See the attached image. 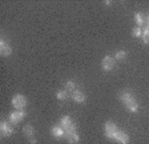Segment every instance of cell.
<instances>
[{
  "label": "cell",
  "instance_id": "obj_1",
  "mask_svg": "<svg viewBox=\"0 0 149 144\" xmlns=\"http://www.w3.org/2000/svg\"><path fill=\"white\" fill-rule=\"evenodd\" d=\"M118 99L121 100V103L125 106L129 112H137L140 108V104L139 101L136 100V97H134L133 92L130 91V89H123V91L118 94Z\"/></svg>",
  "mask_w": 149,
  "mask_h": 144
},
{
  "label": "cell",
  "instance_id": "obj_2",
  "mask_svg": "<svg viewBox=\"0 0 149 144\" xmlns=\"http://www.w3.org/2000/svg\"><path fill=\"white\" fill-rule=\"evenodd\" d=\"M117 132H118V128L113 122L109 120V122H107L104 124V135H105V138H108L109 140H115L116 136H117Z\"/></svg>",
  "mask_w": 149,
  "mask_h": 144
},
{
  "label": "cell",
  "instance_id": "obj_3",
  "mask_svg": "<svg viewBox=\"0 0 149 144\" xmlns=\"http://www.w3.org/2000/svg\"><path fill=\"white\" fill-rule=\"evenodd\" d=\"M28 101H27V97L24 96V95H15V96L12 97V106L15 107V110L19 111V110H24L25 107H27Z\"/></svg>",
  "mask_w": 149,
  "mask_h": 144
},
{
  "label": "cell",
  "instance_id": "obj_4",
  "mask_svg": "<svg viewBox=\"0 0 149 144\" xmlns=\"http://www.w3.org/2000/svg\"><path fill=\"white\" fill-rule=\"evenodd\" d=\"M25 116H27V112L24 110H19V111H13V112L9 113L8 116V122L12 123V124H19V123H22L23 119H24Z\"/></svg>",
  "mask_w": 149,
  "mask_h": 144
},
{
  "label": "cell",
  "instance_id": "obj_5",
  "mask_svg": "<svg viewBox=\"0 0 149 144\" xmlns=\"http://www.w3.org/2000/svg\"><path fill=\"white\" fill-rule=\"evenodd\" d=\"M60 125L65 129V132L77 131V129H76V125H74V123H73V120H72L71 116H67V115L63 116L61 119H60Z\"/></svg>",
  "mask_w": 149,
  "mask_h": 144
},
{
  "label": "cell",
  "instance_id": "obj_6",
  "mask_svg": "<svg viewBox=\"0 0 149 144\" xmlns=\"http://www.w3.org/2000/svg\"><path fill=\"white\" fill-rule=\"evenodd\" d=\"M115 66H116L115 57L109 56V55H107V56L102 57V60H101V68H102V71L109 72V71H112V69L115 68Z\"/></svg>",
  "mask_w": 149,
  "mask_h": 144
},
{
  "label": "cell",
  "instance_id": "obj_7",
  "mask_svg": "<svg viewBox=\"0 0 149 144\" xmlns=\"http://www.w3.org/2000/svg\"><path fill=\"white\" fill-rule=\"evenodd\" d=\"M0 134L3 138H8L11 135L13 134V127H12V123L9 122H1L0 124Z\"/></svg>",
  "mask_w": 149,
  "mask_h": 144
},
{
  "label": "cell",
  "instance_id": "obj_8",
  "mask_svg": "<svg viewBox=\"0 0 149 144\" xmlns=\"http://www.w3.org/2000/svg\"><path fill=\"white\" fill-rule=\"evenodd\" d=\"M11 53H12V45H11L6 39L1 38V40H0V55L7 57V56H9Z\"/></svg>",
  "mask_w": 149,
  "mask_h": 144
},
{
  "label": "cell",
  "instance_id": "obj_9",
  "mask_svg": "<svg viewBox=\"0 0 149 144\" xmlns=\"http://www.w3.org/2000/svg\"><path fill=\"white\" fill-rule=\"evenodd\" d=\"M65 140L68 141L69 144H77L80 141V136H79L77 131H69V132H65Z\"/></svg>",
  "mask_w": 149,
  "mask_h": 144
},
{
  "label": "cell",
  "instance_id": "obj_10",
  "mask_svg": "<svg viewBox=\"0 0 149 144\" xmlns=\"http://www.w3.org/2000/svg\"><path fill=\"white\" fill-rule=\"evenodd\" d=\"M51 135L56 139H61L65 136V129L61 125H53V127H51Z\"/></svg>",
  "mask_w": 149,
  "mask_h": 144
},
{
  "label": "cell",
  "instance_id": "obj_11",
  "mask_svg": "<svg viewBox=\"0 0 149 144\" xmlns=\"http://www.w3.org/2000/svg\"><path fill=\"white\" fill-rule=\"evenodd\" d=\"M129 140H130V139H129V135H128L127 132L118 129L117 136H116L115 141H117L118 144H129Z\"/></svg>",
  "mask_w": 149,
  "mask_h": 144
},
{
  "label": "cell",
  "instance_id": "obj_12",
  "mask_svg": "<svg viewBox=\"0 0 149 144\" xmlns=\"http://www.w3.org/2000/svg\"><path fill=\"white\" fill-rule=\"evenodd\" d=\"M72 99H73V101H76L77 104H83L84 101H85V99H87V96H85V94L81 91H74L73 94H72Z\"/></svg>",
  "mask_w": 149,
  "mask_h": 144
},
{
  "label": "cell",
  "instance_id": "obj_13",
  "mask_svg": "<svg viewBox=\"0 0 149 144\" xmlns=\"http://www.w3.org/2000/svg\"><path fill=\"white\" fill-rule=\"evenodd\" d=\"M23 134H24L28 139L33 138L35 136V127L32 124H25L24 127H23Z\"/></svg>",
  "mask_w": 149,
  "mask_h": 144
},
{
  "label": "cell",
  "instance_id": "obj_14",
  "mask_svg": "<svg viewBox=\"0 0 149 144\" xmlns=\"http://www.w3.org/2000/svg\"><path fill=\"white\" fill-rule=\"evenodd\" d=\"M127 56H128V52L125 50H118L117 52L115 53V60L116 62H124L125 59H127Z\"/></svg>",
  "mask_w": 149,
  "mask_h": 144
},
{
  "label": "cell",
  "instance_id": "obj_15",
  "mask_svg": "<svg viewBox=\"0 0 149 144\" xmlns=\"http://www.w3.org/2000/svg\"><path fill=\"white\" fill-rule=\"evenodd\" d=\"M64 89L68 92V94H73L74 91H77V88H76V83L72 82V80H68V82L65 83Z\"/></svg>",
  "mask_w": 149,
  "mask_h": 144
},
{
  "label": "cell",
  "instance_id": "obj_16",
  "mask_svg": "<svg viewBox=\"0 0 149 144\" xmlns=\"http://www.w3.org/2000/svg\"><path fill=\"white\" fill-rule=\"evenodd\" d=\"M134 22H136V24H137V27H143L144 25V23H145V19H144V15L141 12H136L134 13Z\"/></svg>",
  "mask_w": 149,
  "mask_h": 144
},
{
  "label": "cell",
  "instance_id": "obj_17",
  "mask_svg": "<svg viewBox=\"0 0 149 144\" xmlns=\"http://www.w3.org/2000/svg\"><path fill=\"white\" fill-rule=\"evenodd\" d=\"M56 97H57V100H65L68 97V92L65 91V89H59V91L56 92Z\"/></svg>",
  "mask_w": 149,
  "mask_h": 144
},
{
  "label": "cell",
  "instance_id": "obj_18",
  "mask_svg": "<svg viewBox=\"0 0 149 144\" xmlns=\"http://www.w3.org/2000/svg\"><path fill=\"white\" fill-rule=\"evenodd\" d=\"M141 39H143V41L145 44H149V25L148 27H145V28L143 29V35H141Z\"/></svg>",
  "mask_w": 149,
  "mask_h": 144
},
{
  "label": "cell",
  "instance_id": "obj_19",
  "mask_svg": "<svg viewBox=\"0 0 149 144\" xmlns=\"http://www.w3.org/2000/svg\"><path fill=\"white\" fill-rule=\"evenodd\" d=\"M132 35H133V38H141V35H143V28H140V27H134L132 29Z\"/></svg>",
  "mask_w": 149,
  "mask_h": 144
},
{
  "label": "cell",
  "instance_id": "obj_20",
  "mask_svg": "<svg viewBox=\"0 0 149 144\" xmlns=\"http://www.w3.org/2000/svg\"><path fill=\"white\" fill-rule=\"evenodd\" d=\"M29 143H31V144H37V140L35 138H31V139H29Z\"/></svg>",
  "mask_w": 149,
  "mask_h": 144
},
{
  "label": "cell",
  "instance_id": "obj_21",
  "mask_svg": "<svg viewBox=\"0 0 149 144\" xmlns=\"http://www.w3.org/2000/svg\"><path fill=\"white\" fill-rule=\"evenodd\" d=\"M148 25H149V13H148Z\"/></svg>",
  "mask_w": 149,
  "mask_h": 144
}]
</instances>
